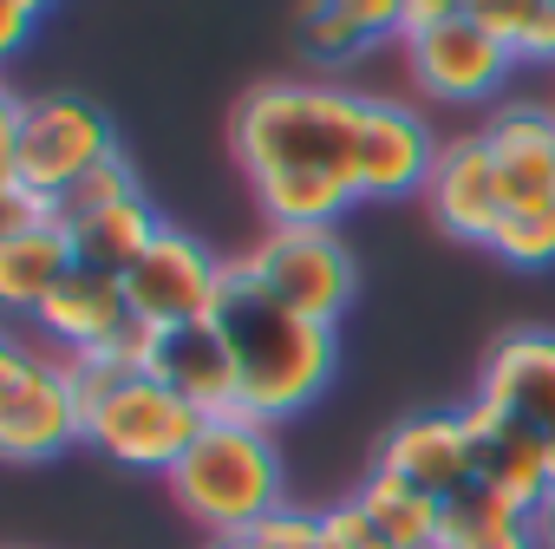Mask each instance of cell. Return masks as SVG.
<instances>
[{
	"mask_svg": "<svg viewBox=\"0 0 555 549\" xmlns=\"http://www.w3.org/2000/svg\"><path fill=\"white\" fill-rule=\"evenodd\" d=\"M268 549H321V510H301V503H282L261 529H255Z\"/></svg>",
	"mask_w": 555,
	"mask_h": 549,
	"instance_id": "4316f807",
	"label": "cell"
},
{
	"mask_svg": "<svg viewBox=\"0 0 555 549\" xmlns=\"http://www.w3.org/2000/svg\"><path fill=\"white\" fill-rule=\"evenodd\" d=\"M125 321H131L125 282H118V274H99V268H79V261L66 268V282L34 308V334H47V347L66 354V360L105 347Z\"/></svg>",
	"mask_w": 555,
	"mask_h": 549,
	"instance_id": "2e32d148",
	"label": "cell"
},
{
	"mask_svg": "<svg viewBox=\"0 0 555 549\" xmlns=\"http://www.w3.org/2000/svg\"><path fill=\"white\" fill-rule=\"evenodd\" d=\"M431 164H438L431 125H425L405 99L360 92V144H353V183H360V196H366V203L425 196Z\"/></svg>",
	"mask_w": 555,
	"mask_h": 549,
	"instance_id": "30bf717a",
	"label": "cell"
},
{
	"mask_svg": "<svg viewBox=\"0 0 555 549\" xmlns=\"http://www.w3.org/2000/svg\"><path fill=\"white\" fill-rule=\"evenodd\" d=\"M151 373H157L170 393H183L203 419H235V412H242L235 354H229L216 315H209V321H190V328H164V334H157V354H151Z\"/></svg>",
	"mask_w": 555,
	"mask_h": 549,
	"instance_id": "9a60e30c",
	"label": "cell"
},
{
	"mask_svg": "<svg viewBox=\"0 0 555 549\" xmlns=\"http://www.w3.org/2000/svg\"><path fill=\"white\" fill-rule=\"evenodd\" d=\"M295 53H301V66H314V79H334V73H347L353 60H366L373 40L353 34V27H347L340 14H327V8H295Z\"/></svg>",
	"mask_w": 555,
	"mask_h": 549,
	"instance_id": "7402d4cb",
	"label": "cell"
},
{
	"mask_svg": "<svg viewBox=\"0 0 555 549\" xmlns=\"http://www.w3.org/2000/svg\"><path fill=\"white\" fill-rule=\"evenodd\" d=\"M483 248H490L503 268H522V274L555 268V203H548V209H503V222L490 229Z\"/></svg>",
	"mask_w": 555,
	"mask_h": 549,
	"instance_id": "cb8c5ba5",
	"label": "cell"
},
{
	"mask_svg": "<svg viewBox=\"0 0 555 549\" xmlns=\"http://www.w3.org/2000/svg\"><path fill=\"white\" fill-rule=\"evenodd\" d=\"M222 274H229V261L209 255V242H196L190 229L164 222L157 242L125 274V295H131V315L138 321H151V328H190V321H209L216 315Z\"/></svg>",
	"mask_w": 555,
	"mask_h": 549,
	"instance_id": "9c48e42d",
	"label": "cell"
},
{
	"mask_svg": "<svg viewBox=\"0 0 555 549\" xmlns=\"http://www.w3.org/2000/svg\"><path fill=\"white\" fill-rule=\"evenodd\" d=\"M73 445H86L73 360L53 347H34L27 334H8L0 341V458L53 464Z\"/></svg>",
	"mask_w": 555,
	"mask_h": 549,
	"instance_id": "8992f818",
	"label": "cell"
},
{
	"mask_svg": "<svg viewBox=\"0 0 555 549\" xmlns=\"http://www.w3.org/2000/svg\"><path fill=\"white\" fill-rule=\"evenodd\" d=\"M418 203L444 235H457L470 248L490 242V229L503 222L509 203H503V183H496V164H490V144H483L477 125L438 144V164H431V183H425Z\"/></svg>",
	"mask_w": 555,
	"mask_h": 549,
	"instance_id": "7c38bea8",
	"label": "cell"
},
{
	"mask_svg": "<svg viewBox=\"0 0 555 549\" xmlns=\"http://www.w3.org/2000/svg\"><path fill=\"white\" fill-rule=\"evenodd\" d=\"M503 183L509 209H548L555 203V105L542 99H503L477 125Z\"/></svg>",
	"mask_w": 555,
	"mask_h": 549,
	"instance_id": "4fadbf2b",
	"label": "cell"
},
{
	"mask_svg": "<svg viewBox=\"0 0 555 549\" xmlns=\"http://www.w3.org/2000/svg\"><path fill=\"white\" fill-rule=\"evenodd\" d=\"M301 8H327L340 14L353 34H366L373 47L379 40H405V0H301Z\"/></svg>",
	"mask_w": 555,
	"mask_h": 549,
	"instance_id": "d4e9b609",
	"label": "cell"
},
{
	"mask_svg": "<svg viewBox=\"0 0 555 549\" xmlns=\"http://www.w3.org/2000/svg\"><path fill=\"white\" fill-rule=\"evenodd\" d=\"M157 229H164V216L151 209V196H138V203H118V209L66 229V235H73V261L79 268H99V274H118L125 282V274L138 268V255L157 242Z\"/></svg>",
	"mask_w": 555,
	"mask_h": 549,
	"instance_id": "d6986e66",
	"label": "cell"
},
{
	"mask_svg": "<svg viewBox=\"0 0 555 549\" xmlns=\"http://www.w3.org/2000/svg\"><path fill=\"white\" fill-rule=\"evenodd\" d=\"M144 196V177L131 170V157L118 151V157H105L99 170H86L66 196H53V216H60V229H79V222H92V216H105V209H118V203H138Z\"/></svg>",
	"mask_w": 555,
	"mask_h": 549,
	"instance_id": "603a6c76",
	"label": "cell"
},
{
	"mask_svg": "<svg viewBox=\"0 0 555 549\" xmlns=\"http://www.w3.org/2000/svg\"><path fill=\"white\" fill-rule=\"evenodd\" d=\"M373 464L392 471V477H405V484H418V490H431V497L444 503L451 490L470 484L464 419H457V412H412V419H399V425L379 438V458H373Z\"/></svg>",
	"mask_w": 555,
	"mask_h": 549,
	"instance_id": "e0dca14e",
	"label": "cell"
},
{
	"mask_svg": "<svg viewBox=\"0 0 555 549\" xmlns=\"http://www.w3.org/2000/svg\"><path fill=\"white\" fill-rule=\"evenodd\" d=\"M399 47H405L412 86H418L431 105H457V112H470V105H503L509 79L522 73L470 14L438 21V27H418V34H405Z\"/></svg>",
	"mask_w": 555,
	"mask_h": 549,
	"instance_id": "ba28073f",
	"label": "cell"
},
{
	"mask_svg": "<svg viewBox=\"0 0 555 549\" xmlns=\"http://www.w3.org/2000/svg\"><path fill=\"white\" fill-rule=\"evenodd\" d=\"M477 399L522 419L529 432L555 438V334L548 328H509L477 367Z\"/></svg>",
	"mask_w": 555,
	"mask_h": 549,
	"instance_id": "5bb4252c",
	"label": "cell"
},
{
	"mask_svg": "<svg viewBox=\"0 0 555 549\" xmlns=\"http://www.w3.org/2000/svg\"><path fill=\"white\" fill-rule=\"evenodd\" d=\"M464 419V458H470V484H483L490 497L516 503L522 516H535V503L548 497V445L542 432H529L522 419L470 399L457 406Z\"/></svg>",
	"mask_w": 555,
	"mask_h": 549,
	"instance_id": "8fae6325",
	"label": "cell"
},
{
	"mask_svg": "<svg viewBox=\"0 0 555 549\" xmlns=\"http://www.w3.org/2000/svg\"><path fill=\"white\" fill-rule=\"evenodd\" d=\"M464 14L516 66H555V0H470Z\"/></svg>",
	"mask_w": 555,
	"mask_h": 549,
	"instance_id": "44dd1931",
	"label": "cell"
},
{
	"mask_svg": "<svg viewBox=\"0 0 555 549\" xmlns=\"http://www.w3.org/2000/svg\"><path fill=\"white\" fill-rule=\"evenodd\" d=\"M464 8H470V0H405V34L438 27V21H457Z\"/></svg>",
	"mask_w": 555,
	"mask_h": 549,
	"instance_id": "f1b7e54d",
	"label": "cell"
},
{
	"mask_svg": "<svg viewBox=\"0 0 555 549\" xmlns=\"http://www.w3.org/2000/svg\"><path fill=\"white\" fill-rule=\"evenodd\" d=\"M66 268H73V235L60 222L0 229V302H8V315L34 321V308L66 282Z\"/></svg>",
	"mask_w": 555,
	"mask_h": 549,
	"instance_id": "ac0fdd59",
	"label": "cell"
},
{
	"mask_svg": "<svg viewBox=\"0 0 555 549\" xmlns=\"http://www.w3.org/2000/svg\"><path fill=\"white\" fill-rule=\"evenodd\" d=\"M216 328L235 354V380H242V419L255 425H288L301 419L340 373V328H321L295 308H282L255 274L242 268V255L222 274V302H216Z\"/></svg>",
	"mask_w": 555,
	"mask_h": 549,
	"instance_id": "6da1fadb",
	"label": "cell"
},
{
	"mask_svg": "<svg viewBox=\"0 0 555 549\" xmlns=\"http://www.w3.org/2000/svg\"><path fill=\"white\" fill-rule=\"evenodd\" d=\"M477 549H542V542H535V529H529V523H509L503 536H490V542H477Z\"/></svg>",
	"mask_w": 555,
	"mask_h": 549,
	"instance_id": "f546056e",
	"label": "cell"
},
{
	"mask_svg": "<svg viewBox=\"0 0 555 549\" xmlns=\"http://www.w3.org/2000/svg\"><path fill=\"white\" fill-rule=\"evenodd\" d=\"M79 380V419H86V445L105 451L125 471H157L170 477L183 464V451L203 438V412L170 393L157 373H131L112 360H73Z\"/></svg>",
	"mask_w": 555,
	"mask_h": 549,
	"instance_id": "277c9868",
	"label": "cell"
},
{
	"mask_svg": "<svg viewBox=\"0 0 555 549\" xmlns=\"http://www.w3.org/2000/svg\"><path fill=\"white\" fill-rule=\"evenodd\" d=\"M529 529H535V542H542V549H555V490H548V497L535 503V516H529Z\"/></svg>",
	"mask_w": 555,
	"mask_h": 549,
	"instance_id": "4dcf8cb0",
	"label": "cell"
},
{
	"mask_svg": "<svg viewBox=\"0 0 555 549\" xmlns=\"http://www.w3.org/2000/svg\"><path fill=\"white\" fill-rule=\"evenodd\" d=\"M47 8H53V0H8V8H0V53H14Z\"/></svg>",
	"mask_w": 555,
	"mask_h": 549,
	"instance_id": "83f0119b",
	"label": "cell"
},
{
	"mask_svg": "<svg viewBox=\"0 0 555 549\" xmlns=\"http://www.w3.org/2000/svg\"><path fill=\"white\" fill-rule=\"evenodd\" d=\"M177 510L209 536H248L261 529L274 510L288 503V471H282V451H274V432L255 425V419H209L203 438L183 451V464L164 477Z\"/></svg>",
	"mask_w": 555,
	"mask_h": 549,
	"instance_id": "3957f363",
	"label": "cell"
},
{
	"mask_svg": "<svg viewBox=\"0 0 555 549\" xmlns=\"http://www.w3.org/2000/svg\"><path fill=\"white\" fill-rule=\"evenodd\" d=\"M209 549H268V542H261V536L248 529V536H222V542H209Z\"/></svg>",
	"mask_w": 555,
	"mask_h": 549,
	"instance_id": "1f68e13d",
	"label": "cell"
},
{
	"mask_svg": "<svg viewBox=\"0 0 555 549\" xmlns=\"http://www.w3.org/2000/svg\"><path fill=\"white\" fill-rule=\"evenodd\" d=\"M105 157H118V125L86 92H0V190L53 203Z\"/></svg>",
	"mask_w": 555,
	"mask_h": 549,
	"instance_id": "5b68a950",
	"label": "cell"
},
{
	"mask_svg": "<svg viewBox=\"0 0 555 549\" xmlns=\"http://www.w3.org/2000/svg\"><path fill=\"white\" fill-rule=\"evenodd\" d=\"M360 503H366V516L399 542V549H438V529H444V503L431 497V490H418V484H405V477H392V471H366V484L353 490Z\"/></svg>",
	"mask_w": 555,
	"mask_h": 549,
	"instance_id": "ffe728a7",
	"label": "cell"
},
{
	"mask_svg": "<svg viewBox=\"0 0 555 549\" xmlns=\"http://www.w3.org/2000/svg\"><path fill=\"white\" fill-rule=\"evenodd\" d=\"M242 268L282 308H295L321 328H340V315L360 295V261L340 242V229H261L255 248L242 255Z\"/></svg>",
	"mask_w": 555,
	"mask_h": 549,
	"instance_id": "52a82bcc",
	"label": "cell"
},
{
	"mask_svg": "<svg viewBox=\"0 0 555 549\" xmlns=\"http://www.w3.org/2000/svg\"><path fill=\"white\" fill-rule=\"evenodd\" d=\"M353 144H360V92L314 73L248 86L229 118V151L248 183L295 177V170L353 183Z\"/></svg>",
	"mask_w": 555,
	"mask_h": 549,
	"instance_id": "7a4b0ae2",
	"label": "cell"
},
{
	"mask_svg": "<svg viewBox=\"0 0 555 549\" xmlns=\"http://www.w3.org/2000/svg\"><path fill=\"white\" fill-rule=\"evenodd\" d=\"M321 549H399V542L366 516V503H360V497H347V503L321 510Z\"/></svg>",
	"mask_w": 555,
	"mask_h": 549,
	"instance_id": "484cf974",
	"label": "cell"
}]
</instances>
